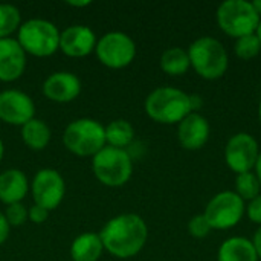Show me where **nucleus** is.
<instances>
[{"label": "nucleus", "mask_w": 261, "mask_h": 261, "mask_svg": "<svg viewBox=\"0 0 261 261\" xmlns=\"http://www.w3.org/2000/svg\"><path fill=\"white\" fill-rule=\"evenodd\" d=\"M99 239L107 252L116 258L138 255L147 243L148 228L138 214L127 213L110 219L101 229Z\"/></svg>", "instance_id": "nucleus-1"}, {"label": "nucleus", "mask_w": 261, "mask_h": 261, "mask_svg": "<svg viewBox=\"0 0 261 261\" xmlns=\"http://www.w3.org/2000/svg\"><path fill=\"white\" fill-rule=\"evenodd\" d=\"M145 112L159 124H179L193 113L191 95L176 87H158L147 96Z\"/></svg>", "instance_id": "nucleus-2"}, {"label": "nucleus", "mask_w": 261, "mask_h": 261, "mask_svg": "<svg viewBox=\"0 0 261 261\" xmlns=\"http://www.w3.org/2000/svg\"><path fill=\"white\" fill-rule=\"evenodd\" d=\"M191 67L205 80H219L228 70V52L225 46L213 37L194 40L188 49Z\"/></svg>", "instance_id": "nucleus-3"}, {"label": "nucleus", "mask_w": 261, "mask_h": 261, "mask_svg": "<svg viewBox=\"0 0 261 261\" xmlns=\"http://www.w3.org/2000/svg\"><path fill=\"white\" fill-rule=\"evenodd\" d=\"M92 170L102 185L118 188L130 180L133 174V159L127 150L106 145L92 158Z\"/></svg>", "instance_id": "nucleus-4"}, {"label": "nucleus", "mask_w": 261, "mask_h": 261, "mask_svg": "<svg viewBox=\"0 0 261 261\" xmlns=\"http://www.w3.org/2000/svg\"><path fill=\"white\" fill-rule=\"evenodd\" d=\"M58 28L44 18H29L18 28L17 41L26 54L34 57H50L60 49Z\"/></svg>", "instance_id": "nucleus-5"}, {"label": "nucleus", "mask_w": 261, "mask_h": 261, "mask_svg": "<svg viewBox=\"0 0 261 261\" xmlns=\"http://www.w3.org/2000/svg\"><path fill=\"white\" fill-rule=\"evenodd\" d=\"M64 147L76 156H95L106 147V128L92 118L72 121L63 133Z\"/></svg>", "instance_id": "nucleus-6"}, {"label": "nucleus", "mask_w": 261, "mask_h": 261, "mask_svg": "<svg viewBox=\"0 0 261 261\" xmlns=\"http://www.w3.org/2000/svg\"><path fill=\"white\" fill-rule=\"evenodd\" d=\"M260 20L261 17L252 6V2L226 0L217 9V23L220 29L234 38L255 34Z\"/></svg>", "instance_id": "nucleus-7"}, {"label": "nucleus", "mask_w": 261, "mask_h": 261, "mask_svg": "<svg viewBox=\"0 0 261 261\" xmlns=\"http://www.w3.org/2000/svg\"><path fill=\"white\" fill-rule=\"evenodd\" d=\"M95 52L104 66L110 69H122L135 60L136 44L130 35L119 31H112L98 40Z\"/></svg>", "instance_id": "nucleus-8"}, {"label": "nucleus", "mask_w": 261, "mask_h": 261, "mask_svg": "<svg viewBox=\"0 0 261 261\" xmlns=\"http://www.w3.org/2000/svg\"><path fill=\"white\" fill-rule=\"evenodd\" d=\"M245 211V202L236 191H222L208 202L203 216L213 229H231L242 220Z\"/></svg>", "instance_id": "nucleus-9"}, {"label": "nucleus", "mask_w": 261, "mask_h": 261, "mask_svg": "<svg viewBox=\"0 0 261 261\" xmlns=\"http://www.w3.org/2000/svg\"><path fill=\"white\" fill-rule=\"evenodd\" d=\"M31 193L35 205L43 206L47 211L55 210L64 199L66 184L63 176L54 168L40 170L31 184Z\"/></svg>", "instance_id": "nucleus-10"}, {"label": "nucleus", "mask_w": 261, "mask_h": 261, "mask_svg": "<svg viewBox=\"0 0 261 261\" xmlns=\"http://www.w3.org/2000/svg\"><path fill=\"white\" fill-rule=\"evenodd\" d=\"M260 156L257 141L248 133L234 135L225 148V161L226 165L237 174L249 173Z\"/></svg>", "instance_id": "nucleus-11"}, {"label": "nucleus", "mask_w": 261, "mask_h": 261, "mask_svg": "<svg viewBox=\"0 0 261 261\" xmlns=\"http://www.w3.org/2000/svg\"><path fill=\"white\" fill-rule=\"evenodd\" d=\"M35 118V104L32 98L15 89L0 92V119L11 125L23 127Z\"/></svg>", "instance_id": "nucleus-12"}, {"label": "nucleus", "mask_w": 261, "mask_h": 261, "mask_svg": "<svg viewBox=\"0 0 261 261\" xmlns=\"http://www.w3.org/2000/svg\"><path fill=\"white\" fill-rule=\"evenodd\" d=\"M96 35L86 24H72L66 28L60 35V49L63 54L72 58H81L89 55L96 47Z\"/></svg>", "instance_id": "nucleus-13"}, {"label": "nucleus", "mask_w": 261, "mask_h": 261, "mask_svg": "<svg viewBox=\"0 0 261 261\" xmlns=\"http://www.w3.org/2000/svg\"><path fill=\"white\" fill-rule=\"evenodd\" d=\"M81 93V81L72 72H54L43 83V95L54 102H70Z\"/></svg>", "instance_id": "nucleus-14"}, {"label": "nucleus", "mask_w": 261, "mask_h": 261, "mask_svg": "<svg viewBox=\"0 0 261 261\" xmlns=\"http://www.w3.org/2000/svg\"><path fill=\"white\" fill-rule=\"evenodd\" d=\"M26 69V52L14 38H0V81L18 80Z\"/></svg>", "instance_id": "nucleus-15"}, {"label": "nucleus", "mask_w": 261, "mask_h": 261, "mask_svg": "<svg viewBox=\"0 0 261 261\" xmlns=\"http://www.w3.org/2000/svg\"><path fill=\"white\" fill-rule=\"evenodd\" d=\"M210 130L208 119L203 115L193 112L179 122L177 139L187 150H200L208 142Z\"/></svg>", "instance_id": "nucleus-16"}, {"label": "nucleus", "mask_w": 261, "mask_h": 261, "mask_svg": "<svg viewBox=\"0 0 261 261\" xmlns=\"http://www.w3.org/2000/svg\"><path fill=\"white\" fill-rule=\"evenodd\" d=\"M29 190L28 177L17 168L5 170L0 174V200L6 205L20 203Z\"/></svg>", "instance_id": "nucleus-17"}, {"label": "nucleus", "mask_w": 261, "mask_h": 261, "mask_svg": "<svg viewBox=\"0 0 261 261\" xmlns=\"http://www.w3.org/2000/svg\"><path fill=\"white\" fill-rule=\"evenodd\" d=\"M255 246L245 237H231L219 249L217 261H258Z\"/></svg>", "instance_id": "nucleus-18"}, {"label": "nucleus", "mask_w": 261, "mask_h": 261, "mask_svg": "<svg viewBox=\"0 0 261 261\" xmlns=\"http://www.w3.org/2000/svg\"><path fill=\"white\" fill-rule=\"evenodd\" d=\"M104 246L99 234L84 232L70 245V257L73 261H98L102 255Z\"/></svg>", "instance_id": "nucleus-19"}, {"label": "nucleus", "mask_w": 261, "mask_h": 261, "mask_svg": "<svg viewBox=\"0 0 261 261\" xmlns=\"http://www.w3.org/2000/svg\"><path fill=\"white\" fill-rule=\"evenodd\" d=\"M21 139L31 150H44L50 141V128L41 119H31L21 127Z\"/></svg>", "instance_id": "nucleus-20"}, {"label": "nucleus", "mask_w": 261, "mask_h": 261, "mask_svg": "<svg viewBox=\"0 0 261 261\" xmlns=\"http://www.w3.org/2000/svg\"><path fill=\"white\" fill-rule=\"evenodd\" d=\"M159 63H161V69L171 76H179V75L187 73V70L191 66L188 50H185L182 47L165 49L161 55Z\"/></svg>", "instance_id": "nucleus-21"}, {"label": "nucleus", "mask_w": 261, "mask_h": 261, "mask_svg": "<svg viewBox=\"0 0 261 261\" xmlns=\"http://www.w3.org/2000/svg\"><path fill=\"white\" fill-rule=\"evenodd\" d=\"M104 128H106V142L110 147L125 150V147L133 144L135 128H133V125L128 121H125V119H115L109 125H106Z\"/></svg>", "instance_id": "nucleus-22"}, {"label": "nucleus", "mask_w": 261, "mask_h": 261, "mask_svg": "<svg viewBox=\"0 0 261 261\" xmlns=\"http://www.w3.org/2000/svg\"><path fill=\"white\" fill-rule=\"evenodd\" d=\"M21 24V15L17 6L11 3H0V38H9V35L18 31Z\"/></svg>", "instance_id": "nucleus-23"}, {"label": "nucleus", "mask_w": 261, "mask_h": 261, "mask_svg": "<svg viewBox=\"0 0 261 261\" xmlns=\"http://www.w3.org/2000/svg\"><path fill=\"white\" fill-rule=\"evenodd\" d=\"M261 185L255 176V173H243L237 174L236 179V193L240 196V199L245 200H254L258 194H261Z\"/></svg>", "instance_id": "nucleus-24"}, {"label": "nucleus", "mask_w": 261, "mask_h": 261, "mask_svg": "<svg viewBox=\"0 0 261 261\" xmlns=\"http://www.w3.org/2000/svg\"><path fill=\"white\" fill-rule=\"evenodd\" d=\"M261 50V41L258 40L257 34L243 35L240 38H236L234 52L242 60H252L255 58Z\"/></svg>", "instance_id": "nucleus-25"}, {"label": "nucleus", "mask_w": 261, "mask_h": 261, "mask_svg": "<svg viewBox=\"0 0 261 261\" xmlns=\"http://www.w3.org/2000/svg\"><path fill=\"white\" fill-rule=\"evenodd\" d=\"M211 231H213V228L203 214H197V216L191 217V220L188 222V232L194 239H205L210 236Z\"/></svg>", "instance_id": "nucleus-26"}, {"label": "nucleus", "mask_w": 261, "mask_h": 261, "mask_svg": "<svg viewBox=\"0 0 261 261\" xmlns=\"http://www.w3.org/2000/svg\"><path fill=\"white\" fill-rule=\"evenodd\" d=\"M5 217L11 226H20L28 219V210L21 203H12V205H8Z\"/></svg>", "instance_id": "nucleus-27"}, {"label": "nucleus", "mask_w": 261, "mask_h": 261, "mask_svg": "<svg viewBox=\"0 0 261 261\" xmlns=\"http://www.w3.org/2000/svg\"><path fill=\"white\" fill-rule=\"evenodd\" d=\"M246 214L249 220H252L257 225H261V194L249 202V205L246 206Z\"/></svg>", "instance_id": "nucleus-28"}, {"label": "nucleus", "mask_w": 261, "mask_h": 261, "mask_svg": "<svg viewBox=\"0 0 261 261\" xmlns=\"http://www.w3.org/2000/svg\"><path fill=\"white\" fill-rule=\"evenodd\" d=\"M47 216H49V211L44 210L40 205H35V203L28 210V219L31 222H34V223H43V222H46Z\"/></svg>", "instance_id": "nucleus-29"}, {"label": "nucleus", "mask_w": 261, "mask_h": 261, "mask_svg": "<svg viewBox=\"0 0 261 261\" xmlns=\"http://www.w3.org/2000/svg\"><path fill=\"white\" fill-rule=\"evenodd\" d=\"M9 231H11V225L8 223L5 214L0 213V245H3L8 237H9Z\"/></svg>", "instance_id": "nucleus-30"}, {"label": "nucleus", "mask_w": 261, "mask_h": 261, "mask_svg": "<svg viewBox=\"0 0 261 261\" xmlns=\"http://www.w3.org/2000/svg\"><path fill=\"white\" fill-rule=\"evenodd\" d=\"M252 243H254V246H255V251H257L258 258L261 260V226L257 229V232H255V236H254Z\"/></svg>", "instance_id": "nucleus-31"}, {"label": "nucleus", "mask_w": 261, "mask_h": 261, "mask_svg": "<svg viewBox=\"0 0 261 261\" xmlns=\"http://www.w3.org/2000/svg\"><path fill=\"white\" fill-rule=\"evenodd\" d=\"M255 176H257V179H258V182H260L261 185V153L260 156H258V159H257V164H255Z\"/></svg>", "instance_id": "nucleus-32"}, {"label": "nucleus", "mask_w": 261, "mask_h": 261, "mask_svg": "<svg viewBox=\"0 0 261 261\" xmlns=\"http://www.w3.org/2000/svg\"><path fill=\"white\" fill-rule=\"evenodd\" d=\"M92 2H89V0H83V2H75V0H69L67 2V5H70V6H89Z\"/></svg>", "instance_id": "nucleus-33"}, {"label": "nucleus", "mask_w": 261, "mask_h": 261, "mask_svg": "<svg viewBox=\"0 0 261 261\" xmlns=\"http://www.w3.org/2000/svg\"><path fill=\"white\" fill-rule=\"evenodd\" d=\"M252 6L255 8V11L258 12V15L261 17V0H255V2H252Z\"/></svg>", "instance_id": "nucleus-34"}, {"label": "nucleus", "mask_w": 261, "mask_h": 261, "mask_svg": "<svg viewBox=\"0 0 261 261\" xmlns=\"http://www.w3.org/2000/svg\"><path fill=\"white\" fill-rule=\"evenodd\" d=\"M255 34H257L258 40L261 41V20H260V23H258V26H257V31H255Z\"/></svg>", "instance_id": "nucleus-35"}, {"label": "nucleus", "mask_w": 261, "mask_h": 261, "mask_svg": "<svg viewBox=\"0 0 261 261\" xmlns=\"http://www.w3.org/2000/svg\"><path fill=\"white\" fill-rule=\"evenodd\" d=\"M3 153H5V147H3V141L0 139V161L3 158Z\"/></svg>", "instance_id": "nucleus-36"}, {"label": "nucleus", "mask_w": 261, "mask_h": 261, "mask_svg": "<svg viewBox=\"0 0 261 261\" xmlns=\"http://www.w3.org/2000/svg\"><path fill=\"white\" fill-rule=\"evenodd\" d=\"M258 119H260V124H261V101H260V106H258Z\"/></svg>", "instance_id": "nucleus-37"}]
</instances>
